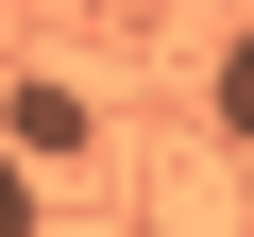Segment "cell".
I'll use <instances>...</instances> for the list:
<instances>
[{"instance_id": "cell-4", "label": "cell", "mask_w": 254, "mask_h": 237, "mask_svg": "<svg viewBox=\"0 0 254 237\" xmlns=\"http://www.w3.org/2000/svg\"><path fill=\"white\" fill-rule=\"evenodd\" d=\"M136 237H170V220H136Z\"/></svg>"}, {"instance_id": "cell-3", "label": "cell", "mask_w": 254, "mask_h": 237, "mask_svg": "<svg viewBox=\"0 0 254 237\" xmlns=\"http://www.w3.org/2000/svg\"><path fill=\"white\" fill-rule=\"evenodd\" d=\"M0 237H51V203H34V153L0 136Z\"/></svg>"}, {"instance_id": "cell-1", "label": "cell", "mask_w": 254, "mask_h": 237, "mask_svg": "<svg viewBox=\"0 0 254 237\" xmlns=\"http://www.w3.org/2000/svg\"><path fill=\"white\" fill-rule=\"evenodd\" d=\"M0 136H17L34 170H68V153L102 136V118H85V85H51V68H17V85H0Z\"/></svg>"}, {"instance_id": "cell-2", "label": "cell", "mask_w": 254, "mask_h": 237, "mask_svg": "<svg viewBox=\"0 0 254 237\" xmlns=\"http://www.w3.org/2000/svg\"><path fill=\"white\" fill-rule=\"evenodd\" d=\"M203 102H220V136H237V153H254V34H237V51H220V68H203Z\"/></svg>"}]
</instances>
